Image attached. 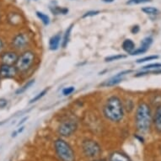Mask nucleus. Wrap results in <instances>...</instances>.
Returning a JSON list of instances; mask_svg holds the SVG:
<instances>
[{"instance_id":"obj_9","label":"nucleus","mask_w":161,"mask_h":161,"mask_svg":"<svg viewBox=\"0 0 161 161\" xmlns=\"http://www.w3.org/2000/svg\"><path fill=\"white\" fill-rule=\"evenodd\" d=\"M28 43H29L28 37L26 35L23 34V33L16 35L12 40V46L14 48H15L17 50L25 48V47L28 45Z\"/></svg>"},{"instance_id":"obj_8","label":"nucleus","mask_w":161,"mask_h":161,"mask_svg":"<svg viewBox=\"0 0 161 161\" xmlns=\"http://www.w3.org/2000/svg\"><path fill=\"white\" fill-rule=\"evenodd\" d=\"M18 74V70L15 65H8L3 64L0 66V76L4 79H10L15 77Z\"/></svg>"},{"instance_id":"obj_1","label":"nucleus","mask_w":161,"mask_h":161,"mask_svg":"<svg viewBox=\"0 0 161 161\" xmlns=\"http://www.w3.org/2000/svg\"><path fill=\"white\" fill-rule=\"evenodd\" d=\"M153 124V115L150 106L144 101L138 104L135 112V126L137 132L145 134L150 131Z\"/></svg>"},{"instance_id":"obj_35","label":"nucleus","mask_w":161,"mask_h":161,"mask_svg":"<svg viewBox=\"0 0 161 161\" xmlns=\"http://www.w3.org/2000/svg\"><path fill=\"white\" fill-rule=\"evenodd\" d=\"M95 161H105V160H95Z\"/></svg>"},{"instance_id":"obj_26","label":"nucleus","mask_w":161,"mask_h":161,"mask_svg":"<svg viewBox=\"0 0 161 161\" xmlns=\"http://www.w3.org/2000/svg\"><path fill=\"white\" fill-rule=\"evenodd\" d=\"M100 14V11L99 10H90V11H88L86 13L82 16L83 19L85 18H89V17H93V16H95L97 15Z\"/></svg>"},{"instance_id":"obj_18","label":"nucleus","mask_w":161,"mask_h":161,"mask_svg":"<svg viewBox=\"0 0 161 161\" xmlns=\"http://www.w3.org/2000/svg\"><path fill=\"white\" fill-rule=\"evenodd\" d=\"M50 10L53 14L58 15V14H67L69 13V8H61L58 6H53L50 7Z\"/></svg>"},{"instance_id":"obj_25","label":"nucleus","mask_w":161,"mask_h":161,"mask_svg":"<svg viewBox=\"0 0 161 161\" xmlns=\"http://www.w3.org/2000/svg\"><path fill=\"white\" fill-rule=\"evenodd\" d=\"M152 0H128L126 3L128 4V5H134V4H141V3H149Z\"/></svg>"},{"instance_id":"obj_32","label":"nucleus","mask_w":161,"mask_h":161,"mask_svg":"<svg viewBox=\"0 0 161 161\" xmlns=\"http://www.w3.org/2000/svg\"><path fill=\"white\" fill-rule=\"evenodd\" d=\"M27 119H28V117H25L24 119H22L21 121H20V122H19L18 126H20V125L23 124V123H24V122H25V121H27Z\"/></svg>"},{"instance_id":"obj_2","label":"nucleus","mask_w":161,"mask_h":161,"mask_svg":"<svg viewBox=\"0 0 161 161\" xmlns=\"http://www.w3.org/2000/svg\"><path fill=\"white\" fill-rule=\"evenodd\" d=\"M104 116L111 122H120L125 115L124 105L117 95H111L106 100L103 107Z\"/></svg>"},{"instance_id":"obj_30","label":"nucleus","mask_w":161,"mask_h":161,"mask_svg":"<svg viewBox=\"0 0 161 161\" xmlns=\"http://www.w3.org/2000/svg\"><path fill=\"white\" fill-rule=\"evenodd\" d=\"M139 31L140 27L139 25H136L134 26H132V29H131V32H132V34H137V33L139 32Z\"/></svg>"},{"instance_id":"obj_13","label":"nucleus","mask_w":161,"mask_h":161,"mask_svg":"<svg viewBox=\"0 0 161 161\" xmlns=\"http://www.w3.org/2000/svg\"><path fill=\"white\" fill-rule=\"evenodd\" d=\"M109 161H131V159L122 152L116 151L110 155Z\"/></svg>"},{"instance_id":"obj_4","label":"nucleus","mask_w":161,"mask_h":161,"mask_svg":"<svg viewBox=\"0 0 161 161\" xmlns=\"http://www.w3.org/2000/svg\"><path fill=\"white\" fill-rule=\"evenodd\" d=\"M36 60V54L32 51H25L18 57L15 67L18 72L25 73L31 69Z\"/></svg>"},{"instance_id":"obj_17","label":"nucleus","mask_w":161,"mask_h":161,"mask_svg":"<svg viewBox=\"0 0 161 161\" xmlns=\"http://www.w3.org/2000/svg\"><path fill=\"white\" fill-rule=\"evenodd\" d=\"M36 14L37 18L42 22V24L44 25H48L50 24V17L47 14H46L45 13L41 12V11H36Z\"/></svg>"},{"instance_id":"obj_24","label":"nucleus","mask_w":161,"mask_h":161,"mask_svg":"<svg viewBox=\"0 0 161 161\" xmlns=\"http://www.w3.org/2000/svg\"><path fill=\"white\" fill-rule=\"evenodd\" d=\"M143 70H151V69H161V64H158V63H155V64H150L146 65V66L143 67L142 68Z\"/></svg>"},{"instance_id":"obj_11","label":"nucleus","mask_w":161,"mask_h":161,"mask_svg":"<svg viewBox=\"0 0 161 161\" xmlns=\"http://www.w3.org/2000/svg\"><path fill=\"white\" fill-rule=\"evenodd\" d=\"M153 125L156 132L161 134V105L156 106L155 111L153 115Z\"/></svg>"},{"instance_id":"obj_20","label":"nucleus","mask_w":161,"mask_h":161,"mask_svg":"<svg viewBox=\"0 0 161 161\" xmlns=\"http://www.w3.org/2000/svg\"><path fill=\"white\" fill-rule=\"evenodd\" d=\"M35 83V79H31V80H30V81H28V82L25 84V85H23L21 88H19L18 90H16V95H20V94H22V93H24L25 90H27L28 89H29L31 86H32V85H34Z\"/></svg>"},{"instance_id":"obj_27","label":"nucleus","mask_w":161,"mask_h":161,"mask_svg":"<svg viewBox=\"0 0 161 161\" xmlns=\"http://www.w3.org/2000/svg\"><path fill=\"white\" fill-rule=\"evenodd\" d=\"M74 90H75V88L74 86H69V87L64 88V90H63V95H65V96H68V95H71L72 93H74Z\"/></svg>"},{"instance_id":"obj_31","label":"nucleus","mask_w":161,"mask_h":161,"mask_svg":"<svg viewBox=\"0 0 161 161\" xmlns=\"http://www.w3.org/2000/svg\"><path fill=\"white\" fill-rule=\"evenodd\" d=\"M3 47H4V46H3V42H2V40L0 39V53H1L2 51H3Z\"/></svg>"},{"instance_id":"obj_6","label":"nucleus","mask_w":161,"mask_h":161,"mask_svg":"<svg viewBox=\"0 0 161 161\" xmlns=\"http://www.w3.org/2000/svg\"><path fill=\"white\" fill-rule=\"evenodd\" d=\"M78 124L74 119H67L60 123L58 127V133L63 137H69L76 132Z\"/></svg>"},{"instance_id":"obj_34","label":"nucleus","mask_w":161,"mask_h":161,"mask_svg":"<svg viewBox=\"0 0 161 161\" xmlns=\"http://www.w3.org/2000/svg\"><path fill=\"white\" fill-rule=\"evenodd\" d=\"M24 129H25V127H21L20 128H19V129L17 130L16 132H17V133L19 134V133H20V132H23V131H24Z\"/></svg>"},{"instance_id":"obj_29","label":"nucleus","mask_w":161,"mask_h":161,"mask_svg":"<svg viewBox=\"0 0 161 161\" xmlns=\"http://www.w3.org/2000/svg\"><path fill=\"white\" fill-rule=\"evenodd\" d=\"M8 105V100H6V99H0V109H3L4 107H6Z\"/></svg>"},{"instance_id":"obj_33","label":"nucleus","mask_w":161,"mask_h":161,"mask_svg":"<svg viewBox=\"0 0 161 161\" xmlns=\"http://www.w3.org/2000/svg\"><path fill=\"white\" fill-rule=\"evenodd\" d=\"M101 1L106 3H113L115 0H101Z\"/></svg>"},{"instance_id":"obj_19","label":"nucleus","mask_w":161,"mask_h":161,"mask_svg":"<svg viewBox=\"0 0 161 161\" xmlns=\"http://www.w3.org/2000/svg\"><path fill=\"white\" fill-rule=\"evenodd\" d=\"M142 11L146 14H148V15H157V14H159V10L158 8L152 7V6L143 7V8H142Z\"/></svg>"},{"instance_id":"obj_22","label":"nucleus","mask_w":161,"mask_h":161,"mask_svg":"<svg viewBox=\"0 0 161 161\" xmlns=\"http://www.w3.org/2000/svg\"><path fill=\"white\" fill-rule=\"evenodd\" d=\"M47 91H48V89H45V90H42L41 92L38 93V94H37V95H36L35 97H33L31 100H30V104H33V103H35V102L38 101L39 100H41V99H42V98L43 96H44V95H45L47 93Z\"/></svg>"},{"instance_id":"obj_23","label":"nucleus","mask_w":161,"mask_h":161,"mask_svg":"<svg viewBox=\"0 0 161 161\" xmlns=\"http://www.w3.org/2000/svg\"><path fill=\"white\" fill-rule=\"evenodd\" d=\"M158 55H151L148 56V57H144V58H139V59H137V61H136V63L137 64H143V63H145V62L153 61V60H155V59H158Z\"/></svg>"},{"instance_id":"obj_36","label":"nucleus","mask_w":161,"mask_h":161,"mask_svg":"<svg viewBox=\"0 0 161 161\" xmlns=\"http://www.w3.org/2000/svg\"><path fill=\"white\" fill-rule=\"evenodd\" d=\"M34 1H37V0H34Z\"/></svg>"},{"instance_id":"obj_3","label":"nucleus","mask_w":161,"mask_h":161,"mask_svg":"<svg viewBox=\"0 0 161 161\" xmlns=\"http://www.w3.org/2000/svg\"><path fill=\"white\" fill-rule=\"evenodd\" d=\"M56 153L61 161H75V153L72 147L64 139L58 138L54 143Z\"/></svg>"},{"instance_id":"obj_37","label":"nucleus","mask_w":161,"mask_h":161,"mask_svg":"<svg viewBox=\"0 0 161 161\" xmlns=\"http://www.w3.org/2000/svg\"><path fill=\"white\" fill-rule=\"evenodd\" d=\"M160 149H161V148H160Z\"/></svg>"},{"instance_id":"obj_12","label":"nucleus","mask_w":161,"mask_h":161,"mask_svg":"<svg viewBox=\"0 0 161 161\" xmlns=\"http://www.w3.org/2000/svg\"><path fill=\"white\" fill-rule=\"evenodd\" d=\"M61 33L54 35L49 40V49L51 51H57L61 42Z\"/></svg>"},{"instance_id":"obj_7","label":"nucleus","mask_w":161,"mask_h":161,"mask_svg":"<svg viewBox=\"0 0 161 161\" xmlns=\"http://www.w3.org/2000/svg\"><path fill=\"white\" fill-rule=\"evenodd\" d=\"M132 72V70H124V71H122L116 74L115 76L111 77V79H108V80H106L105 82L100 84V86L101 87H111V86H115V85H117L118 84L122 82L123 80V78H124L127 74H131Z\"/></svg>"},{"instance_id":"obj_15","label":"nucleus","mask_w":161,"mask_h":161,"mask_svg":"<svg viewBox=\"0 0 161 161\" xmlns=\"http://www.w3.org/2000/svg\"><path fill=\"white\" fill-rule=\"evenodd\" d=\"M73 26H74V25L73 24L70 25L68 27V29L66 30V31H65V34H64V40H63V44H62V46H63V47L64 48L66 47L67 46H68V44H69Z\"/></svg>"},{"instance_id":"obj_21","label":"nucleus","mask_w":161,"mask_h":161,"mask_svg":"<svg viewBox=\"0 0 161 161\" xmlns=\"http://www.w3.org/2000/svg\"><path fill=\"white\" fill-rule=\"evenodd\" d=\"M127 58V56L123 55V54H116V55H112L110 56V57H107V58H105V61L106 62H113V61H118V60H121V59H123V58Z\"/></svg>"},{"instance_id":"obj_14","label":"nucleus","mask_w":161,"mask_h":161,"mask_svg":"<svg viewBox=\"0 0 161 161\" xmlns=\"http://www.w3.org/2000/svg\"><path fill=\"white\" fill-rule=\"evenodd\" d=\"M122 47L124 52L129 53V54H131V53L136 49V48H135L136 47H135V43L133 42V41L131 39L125 40L124 42H122Z\"/></svg>"},{"instance_id":"obj_5","label":"nucleus","mask_w":161,"mask_h":161,"mask_svg":"<svg viewBox=\"0 0 161 161\" xmlns=\"http://www.w3.org/2000/svg\"><path fill=\"white\" fill-rule=\"evenodd\" d=\"M82 150L84 154L90 158H96L101 153V148L99 143L92 139H86L83 142Z\"/></svg>"},{"instance_id":"obj_10","label":"nucleus","mask_w":161,"mask_h":161,"mask_svg":"<svg viewBox=\"0 0 161 161\" xmlns=\"http://www.w3.org/2000/svg\"><path fill=\"white\" fill-rule=\"evenodd\" d=\"M19 56L15 52H6L1 55V61L3 64H8V65H15L16 61L18 59Z\"/></svg>"},{"instance_id":"obj_16","label":"nucleus","mask_w":161,"mask_h":161,"mask_svg":"<svg viewBox=\"0 0 161 161\" xmlns=\"http://www.w3.org/2000/svg\"><path fill=\"white\" fill-rule=\"evenodd\" d=\"M153 39L152 36H147L145 38H143L142 40V42L140 43V47L145 49L146 51H148L149 49V47H151V45L153 44Z\"/></svg>"},{"instance_id":"obj_28","label":"nucleus","mask_w":161,"mask_h":161,"mask_svg":"<svg viewBox=\"0 0 161 161\" xmlns=\"http://www.w3.org/2000/svg\"><path fill=\"white\" fill-rule=\"evenodd\" d=\"M147 51L145 50V49H143V48L142 47H138L137 48V49H135L133 52H132L130 55L131 56H137V55H141V54H143V53H145Z\"/></svg>"}]
</instances>
